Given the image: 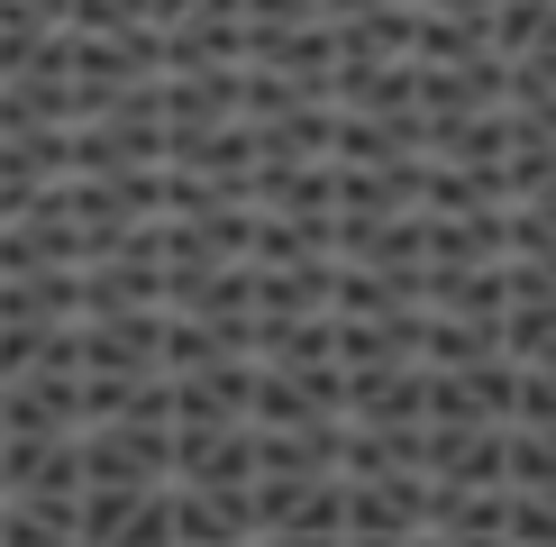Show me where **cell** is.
<instances>
[{"label":"cell","instance_id":"6da1fadb","mask_svg":"<svg viewBox=\"0 0 556 547\" xmlns=\"http://www.w3.org/2000/svg\"><path fill=\"white\" fill-rule=\"evenodd\" d=\"M438 474L429 466H383V474H346V530L356 538H410L429 530Z\"/></svg>","mask_w":556,"mask_h":547},{"label":"cell","instance_id":"7a4b0ae2","mask_svg":"<svg viewBox=\"0 0 556 547\" xmlns=\"http://www.w3.org/2000/svg\"><path fill=\"white\" fill-rule=\"evenodd\" d=\"M356 429H429V365H346Z\"/></svg>","mask_w":556,"mask_h":547},{"label":"cell","instance_id":"3957f363","mask_svg":"<svg viewBox=\"0 0 556 547\" xmlns=\"http://www.w3.org/2000/svg\"><path fill=\"white\" fill-rule=\"evenodd\" d=\"M520 429H556V365H520V402H511Z\"/></svg>","mask_w":556,"mask_h":547}]
</instances>
